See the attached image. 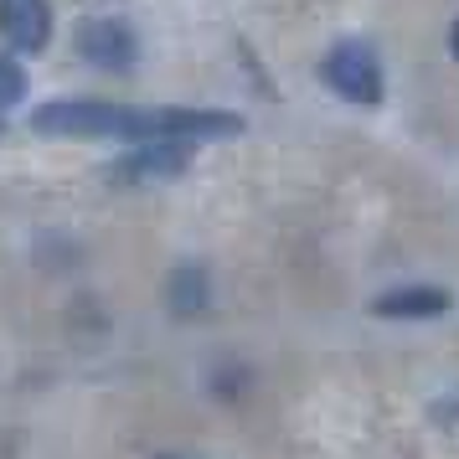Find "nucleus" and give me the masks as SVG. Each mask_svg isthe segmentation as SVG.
<instances>
[{
    "instance_id": "nucleus-8",
    "label": "nucleus",
    "mask_w": 459,
    "mask_h": 459,
    "mask_svg": "<svg viewBox=\"0 0 459 459\" xmlns=\"http://www.w3.org/2000/svg\"><path fill=\"white\" fill-rule=\"evenodd\" d=\"M449 47H455V57H459V22H455V37H449Z\"/></svg>"
},
{
    "instance_id": "nucleus-4",
    "label": "nucleus",
    "mask_w": 459,
    "mask_h": 459,
    "mask_svg": "<svg viewBox=\"0 0 459 459\" xmlns=\"http://www.w3.org/2000/svg\"><path fill=\"white\" fill-rule=\"evenodd\" d=\"M0 31L16 52H42L52 42V5L47 0H0Z\"/></svg>"
},
{
    "instance_id": "nucleus-3",
    "label": "nucleus",
    "mask_w": 459,
    "mask_h": 459,
    "mask_svg": "<svg viewBox=\"0 0 459 459\" xmlns=\"http://www.w3.org/2000/svg\"><path fill=\"white\" fill-rule=\"evenodd\" d=\"M78 52H83L93 67H104V73H119V67L134 63V31L125 22H114V16H99V22H83L78 26Z\"/></svg>"
},
{
    "instance_id": "nucleus-7",
    "label": "nucleus",
    "mask_w": 459,
    "mask_h": 459,
    "mask_svg": "<svg viewBox=\"0 0 459 459\" xmlns=\"http://www.w3.org/2000/svg\"><path fill=\"white\" fill-rule=\"evenodd\" d=\"M22 93H26V73L5 52H0V108H11V104H22Z\"/></svg>"
},
{
    "instance_id": "nucleus-6",
    "label": "nucleus",
    "mask_w": 459,
    "mask_h": 459,
    "mask_svg": "<svg viewBox=\"0 0 459 459\" xmlns=\"http://www.w3.org/2000/svg\"><path fill=\"white\" fill-rule=\"evenodd\" d=\"M170 305L181 315H196L202 305H207V273L202 269H181L176 279H170Z\"/></svg>"
},
{
    "instance_id": "nucleus-5",
    "label": "nucleus",
    "mask_w": 459,
    "mask_h": 459,
    "mask_svg": "<svg viewBox=\"0 0 459 459\" xmlns=\"http://www.w3.org/2000/svg\"><path fill=\"white\" fill-rule=\"evenodd\" d=\"M372 310L382 315V320H429V315L449 310V294L429 290V284H418V290H387Z\"/></svg>"
},
{
    "instance_id": "nucleus-9",
    "label": "nucleus",
    "mask_w": 459,
    "mask_h": 459,
    "mask_svg": "<svg viewBox=\"0 0 459 459\" xmlns=\"http://www.w3.org/2000/svg\"><path fill=\"white\" fill-rule=\"evenodd\" d=\"M160 459H176V455H160Z\"/></svg>"
},
{
    "instance_id": "nucleus-1",
    "label": "nucleus",
    "mask_w": 459,
    "mask_h": 459,
    "mask_svg": "<svg viewBox=\"0 0 459 459\" xmlns=\"http://www.w3.org/2000/svg\"><path fill=\"white\" fill-rule=\"evenodd\" d=\"M320 78H325L341 99H351V104H377V99H382V63H377V52L367 42L331 47V57L320 63Z\"/></svg>"
},
{
    "instance_id": "nucleus-2",
    "label": "nucleus",
    "mask_w": 459,
    "mask_h": 459,
    "mask_svg": "<svg viewBox=\"0 0 459 459\" xmlns=\"http://www.w3.org/2000/svg\"><path fill=\"white\" fill-rule=\"evenodd\" d=\"M191 166V140H145L114 166V181H170Z\"/></svg>"
}]
</instances>
